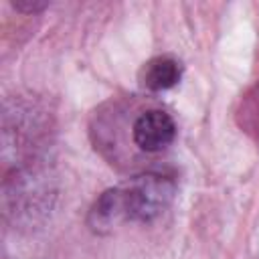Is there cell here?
Masks as SVG:
<instances>
[{"mask_svg":"<svg viewBox=\"0 0 259 259\" xmlns=\"http://www.w3.org/2000/svg\"><path fill=\"white\" fill-rule=\"evenodd\" d=\"M176 125L174 119L162 109H148L140 113L132 125L134 144L150 154L162 152L174 142Z\"/></svg>","mask_w":259,"mask_h":259,"instance_id":"cell-2","label":"cell"},{"mask_svg":"<svg viewBox=\"0 0 259 259\" xmlns=\"http://www.w3.org/2000/svg\"><path fill=\"white\" fill-rule=\"evenodd\" d=\"M121 190L125 221H152L156 219L174 196V182L160 174H144L134 178Z\"/></svg>","mask_w":259,"mask_h":259,"instance_id":"cell-1","label":"cell"},{"mask_svg":"<svg viewBox=\"0 0 259 259\" xmlns=\"http://www.w3.org/2000/svg\"><path fill=\"white\" fill-rule=\"evenodd\" d=\"M178 79H180V67L174 59L168 57H158L148 61L142 71V81L152 91L170 89L178 83Z\"/></svg>","mask_w":259,"mask_h":259,"instance_id":"cell-4","label":"cell"},{"mask_svg":"<svg viewBox=\"0 0 259 259\" xmlns=\"http://www.w3.org/2000/svg\"><path fill=\"white\" fill-rule=\"evenodd\" d=\"M91 227L97 229H109L113 225H117L119 221H125V212H123V202H121V190L113 188L107 190L99 196V200L93 204L91 214H89Z\"/></svg>","mask_w":259,"mask_h":259,"instance_id":"cell-3","label":"cell"}]
</instances>
